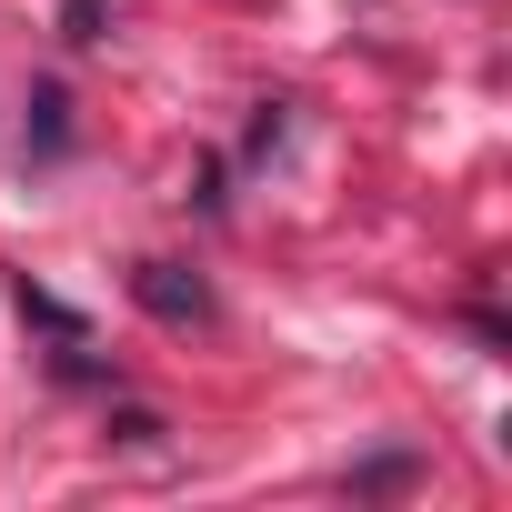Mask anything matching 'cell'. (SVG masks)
Returning <instances> with one entry per match:
<instances>
[{"mask_svg": "<svg viewBox=\"0 0 512 512\" xmlns=\"http://www.w3.org/2000/svg\"><path fill=\"white\" fill-rule=\"evenodd\" d=\"M131 302H141L151 322H201V312H211V292H201L191 272H171V262H141V272H131Z\"/></svg>", "mask_w": 512, "mask_h": 512, "instance_id": "obj_1", "label": "cell"}, {"mask_svg": "<svg viewBox=\"0 0 512 512\" xmlns=\"http://www.w3.org/2000/svg\"><path fill=\"white\" fill-rule=\"evenodd\" d=\"M111 31V11H101V0H71V41H101Z\"/></svg>", "mask_w": 512, "mask_h": 512, "instance_id": "obj_2", "label": "cell"}]
</instances>
